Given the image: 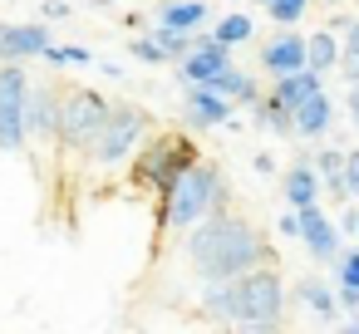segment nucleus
<instances>
[{"label":"nucleus","instance_id":"nucleus-1","mask_svg":"<svg viewBox=\"0 0 359 334\" xmlns=\"http://www.w3.org/2000/svg\"><path fill=\"white\" fill-rule=\"evenodd\" d=\"M182 256H187V270H192L197 280H231V275H246V270H256V265H266V260H280V256L271 251L266 231H261L251 216L231 211V207L202 216V221L182 236Z\"/></svg>","mask_w":359,"mask_h":334},{"label":"nucleus","instance_id":"nucleus-2","mask_svg":"<svg viewBox=\"0 0 359 334\" xmlns=\"http://www.w3.org/2000/svg\"><path fill=\"white\" fill-rule=\"evenodd\" d=\"M285 309H290V285L271 260L231 280H202L197 295V314L226 329H280Z\"/></svg>","mask_w":359,"mask_h":334},{"label":"nucleus","instance_id":"nucleus-3","mask_svg":"<svg viewBox=\"0 0 359 334\" xmlns=\"http://www.w3.org/2000/svg\"><path fill=\"white\" fill-rule=\"evenodd\" d=\"M231 207V182H226V167L212 162V158H197L163 202H153V216H158V241L163 236H187L202 216Z\"/></svg>","mask_w":359,"mask_h":334},{"label":"nucleus","instance_id":"nucleus-4","mask_svg":"<svg viewBox=\"0 0 359 334\" xmlns=\"http://www.w3.org/2000/svg\"><path fill=\"white\" fill-rule=\"evenodd\" d=\"M197 158H202V153H197V143H192V128H187V133H182V128L148 133V138L138 143V153L128 158V187H133L138 197L163 202V197L172 192V182H177Z\"/></svg>","mask_w":359,"mask_h":334},{"label":"nucleus","instance_id":"nucleus-5","mask_svg":"<svg viewBox=\"0 0 359 334\" xmlns=\"http://www.w3.org/2000/svg\"><path fill=\"white\" fill-rule=\"evenodd\" d=\"M153 133V113L143 109V104H109V118H104V128L94 133V143H89V162L94 167H104V172H118V167H128V158L138 153V143Z\"/></svg>","mask_w":359,"mask_h":334},{"label":"nucleus","instance_id":"nucleus-6","mask_svg":"<svg viewBox=\"0 0 359 334\" xmlns=\"http://www.w3.org/2000/svg\"><path fill=\"white\" fill-rule=\"evenodd\" d=\"M104 118H109V99L99 89H79V84L60 89V133H55V143L65 148V158H84L94 133L104 128Z\"/></svg>","mask_w":359,"mask_h":334},{"label":"nucleus","instance_id":"nucleus-7","mask_svg":"<svg viewBox=\"0 0 359 334\" xmlns=\"http://www.w3.org/2000/svg\"><path fill=\"white\" fill-rule=\"evenodd\" d=\"M25 99H30V69L25 60H0V153H25Z\"/></svg>","mask_w":359,"mask_h":334},{"label":"nucleus","instance_id":"nucleus-8","mask_svg":"<svg viewBox=\"0 0 359 334\" xmlns=\"http://www.w3.org/2000/svg\"><path fill=\"white\" fill-rule=\"evenodd\" d=\"M177 89H182L177 113H182V123H187L192 133H212V128H231V133H241L236 104H231L226 94H217V89H207V84H177Z\"/></svg>","mask_w":359,"mask_h":334},{"label":"nucleus","instance_id":"nucleus-9","mask_svg":"<svg viewBox=\"0 0 359 334\" xmlns=\"http://www.w3.org/2000/svg\"><path fill=\"white\" fill-rule=\"evenodd\" d=\"M295 211H300V241H305L310 260L334 265V260H339V251H344V231H339V221H334V216H330L320 202L295 207Z\"/></svg>","mask_w":359,"mask_h":334},{"label":"nucleus","instance_id":"nucleus-10","mask_svg":"<svg viewBox=\"0 0 359 334\" xmlns=\"http://www.w3.org/2000/svg\"><path fill=\"white\" fill-rule=\"evenodd\" d=\"M256 64H261V74H266V79H280V74L305 69V64H310V60H305V35H300V30H290V25H280L271 40H261Z\"/></svg>","mask_w":359,"mask_h":334},{"label":"nucleus","instance_id":"nucleus-11","mask_svg":"<svg viewBox=\"0 0 359 334\" xmlns=\"http://www.w3.org/2000/svg\"><path fill=\"white\" fill-rule=\"evenodd\" d=\"M25 133L35 143H55L60 133V84H35L30 79V99H25Z\"/></svg>","mask_w":359,"mask_h":334},{"label":"nucleus","instance_id":"nucleus-12","mask_svg":"<svg viewBox=\"0 0 359 334\" xmlns=\"http://www.w3.org/2000/svg\"><path fill=\"white\" fill-rule=\"evenodd\" d=\"M295 143H320V138H330L334 133V99H330V89H315L310 99H300L295 109Z\"/></svg>","mask_w":359,"mask_h":334},{"label":"nucleus","instance_id":"nucleus-13","mask_svg":"<svg viewBox=\"0 0 359 334\" xmlns=\"http://www.w3.org/2000/svg\"><path fill=\"white\" fill-rule=\"evenodd\" d=\"M290 305H295L300 314L320 319V324H334V319H339V295H334V285H325L320 275H300V280L290 285Z\"/></svg>","mask_w":359,"mask_h":334},{"label":"nucleus","instance_id":"nucleus-14","mask_svg":"<svg viewBox=\"0 0 359 334\" xmlns=\"http://www.w3.org/2000/svg\"><path fill=\"white\" fill-rule=\"evenodd\" d=\"M280 197H285V207L325 202V187H320V172H315V153H300V158L280 172Z\"/></svg>","mask_w":359,"mask_h":334},{"label":"nucleus","instance_id":"nucleus-15","mask_svg":"<svg viewBox=\"0 0 359 334\" xmlns=\"http://www.w3.org/2000/svg\"><path fill=\"white\" fill-rule=\"evenodd\" d=\"M50 45V25H0V60H40Z\"/></svg>","mask_w":359,"mask_h":334},{"label":"nucleus","instance_id":"nucleus-16","mask_svg":"<svg viewBox=\"0 0 359 334\" xmlns=\"http://www.w3.org/2000/svg\"><path fill=\"white\" fill-rule=\"evenodd\" d=\"M153 20L172 25V30H202V25H212V6L207 0H158Z\"/></svg>","mask_w":359,"mask_h":334},{"label":"nucleus","instance_id":"nucleus-17","mask_svg":"<svg viewBox=\"0 0 359 334\" xmlns=\"http://www.w3.org/2000/svg\"><path fill=\"white\" fill-rule=\"evenodd\" d=\"M251 123H256L261 133H271L276 143H295V113H290L285 104H276L271 94H261V99L251 104Z\"/></svg>","mask_w":359,"mask_h":334},{"label":"nucleus","instance_id":"nucleus-18","mask_svg":"<svg viewBox=\"0 0 359 334\" xmlns=\"http://www.w3.org/2000/svg\"><path fill=\"white\" fill-rule=\"evenodd\" d=\"M315 89H325V74L305 64V69H295V74H280V79H271V89H266V94H271L276 104L295 109V104H300V99H310Z\"/></svg>","mask_w":359,"mask_h":334},{"label":"nucleus","instance_id":"nucleus-19","mask_svg":"<svg viewBox=\"0 0 359 334\" xmlns=\"http://www.w3.org/2000/svg\"><path fill=\"white\" fill-rule=\"evenodd\" d=\"M315 172H320V187L330 202H349V182H344V148H320L315 153Z\"/></svg>","mask_w":359,"mask_h":334},{"label":"nucleus","instance_id":"nucleus-20","mask_svg":"<svg viewBox=\"0 0 359 334\" xmlns=\"http://www.w3.org/2000/svg\"><path fill=\"white\" fill-rule=\"evenodd\" d=\"M212 89H217V94H226V99H231V104H241V109H251V104L266 94V89H261V79H256L251 69H241V64H231Z\"/></svg>","mask_w":359,"mask_h":334},{"label":"nucleus","instance_id":"nucleus-21","mask_svg":"<svg viewBox=\"0 0 359 334\" xmlns=\"http://www.w3.org/2000/svg\"><path fill=\"white\" fill-rule=\"evenodd\" d=\"M305 60H310V69L334 74V69H339V35H334L330 25L315 30V35H305Z\"/></svg>","mask_w":359,"mask_h":334},{"label":"nucleus","instance_id":"nucleus-22","mask_svg":"<svg viewBox=\"0 0 359 334\" xmlns=\"http://www.w3.org/2000/svg\"><path fill=\"white\" fill-rule=\"evenodd\" d=\"M212 35H217L222 45H231V50H236V45H251V40H256V20H251L246 11H226V15L212 25Z\"/></svg>","mask_w":359,"mask_h":334},{"label":"nucleus","instance_id":"nucleus-23","mask_svg":"<svg viewBox=\"0 0 359 334\" xmlns=\"http://www.w3.org/2000/svg\"><path fill=\"white\" fill-rule=\"evenodd\" d=\"M40 60H45L50 69H89V64H94V50H89V45H50Z\"/></svg>","mask_w":359,"mask_h":334},{"label":"nucleus","instance_id":"nucleus-24","mask_svg":"<svg viewBox=\"0 0 359 334\" xmlns=\"http://www.w3.org/2000/svg\"><path fill=\"white\" fill-rule=\"evenodd\" d=\"M148 35H153V40L168 50V60L177 64V60L192 50V35H197V30H172V25H158V20H153V25H148Z\"/></svg>","mask_w":359,"mask_h":334},{"label":"nucleus","instance_id":"nucleus-25","mask_svg":"<svg viewBox=\"0 0 359 334\" xmlns=\"http://www.w3.org/2000/svg\"><path fill=\"white\" fill-rule=\"evenodd\" d=\"M128 55L138 60V64H148V69H172V60H168V50L153 40V35H133L128 40Z\"/></svg>","mask_w":359,"mask_h":334},{"label":"nucleus","instance_id":"nucleus-26","mask_svg":"<svg viewBox=\"0 0 359 334\" xmlns=\"http://www.w3.org/2000/svg\"><path fill=\"white\" fill-rule=\"evenodd\" d=\"M305 11H310V0H266V15H271L276 30H280V25H300Z\"/></svg>","mask_w":359,"mask_h":334},{"label":"nucleus","instance_id":"nucleus-27","mask_svg":"<svg viewBox=\"0 0 359 334\" xmlns=\"http://www.w3.org/2000/svg\"><path fill=\"white\" fill-rule=\"evenodd\" d=\"M334 280L359 285V246H354V251H339V260H334Z\"/></svg>","mask_w":359,"mask_h":334},{"label":"nucleus","instance_id":"nucleus-28","mask_svg":"<svg viewBox=\"0 0 359 334\" xmlns=\"http://www.w3.org/2000/svg\"><path fill=\"white\" fill-rule=\"evenodd\" d=\"M276 236H285V241H300V211H295V207H285V211L276 216Z\"/></svg>","mask_w":359,"mask_h":334},{"label":"nucleus","instance_id":"nucleus-29","mask_svg":"<svg viewBox=\"0 0 359 334\" xmlns=\"http://www.w3.org/2000/svg\"><path fill=\"white\" fill-rule=\"evenodd\" d=\"M344 182H349V197H359V143L344 148Z\"/></svg>","mask_w":359,"mask_h":334},{"label":"nucleus","instance_id":"nucleus-30","mask_svg":"<svg viewBox=\"0 0 359 334\" xmlns=\"http://www.w3.org/2000/svg\"><path fill=\"white\" fill-rule=\"evenodd\" d=\"M344 118H349V128L359 133V79L344 89Z\"/></svg>","mask_w":359,"mask_h":334},{"label":"nucleus","instance_id":"nucleus-31","mask_svg":"<svg viewBox=\"0 0 359 334\" xmlns=\"http://www.w3.org/2000/svg\"><path fill=\"white\" fill-rule=\"evenodd\" d=\"M334 295H339V309H359V285H349V280H334Z\"/></svg>","mask_w":359,"mask_h":334},{"label":"nucleus","instance_id":"nucleus-32","mask_svg":"<svg viewBox=\"0 0 359 334\" xmlns=\"http://www.w3.org/2000/svg\"><path fill=\"white\" fill-rule=\"evenodd\" d=\"M94 69H99V74H104V79H118V84H123V79H128V69H123V64H118V60H94Z\"/></svg>","mask_w":359,"mask_h":334},{"label":"nucleus","instance_id":"nucleus-33","mask_svg":"<svg viewBox=\"0 0 359 334\" xmlns=\"http://www.w3.org/2000/svg\"><path fill=\"white\" fill-rule=\"evenodd\" d=\"M251 167H256L261 177H276V153H256V158H251Z\"/></svg>","mask_w":359,"mask_h":334},{"label":"nucleus","instance_id":"nucleus-34","mask_svg":"<svg viewBox=\"0 0 359 334\" xmlns=\"http://www.w3.org/2000/svg\"><path fill=\"white\" fill-rule=\"evenodd\" d=\"M40 15H45V20H65V15H69V6H65V0H45Z\"/></svg>","mask_w":359,"mask_h":334},{"label":"nucleus","instance_id":"nucleus-35","mask_svg":"<svg viewBox=\"0 0 359 334\" xmlns=\"http://www.w3.org/2000/svg\"><path fill=\"white\" fill-rule=\"evenodd\" d=\"M334 324H339V329H349V334H359V309H344Z\"/></svg>","mask_w":359,"mask_h":334},{"label":"nucleus","instance_id":"nucleus-36","mask_svg":"<svg viewBox=\"0 0 359 334\" xmlns=\"http://www.w3.org/2000/svg\"><path fill=\"white\" fill-rule=\"evenodd\" d=\"M84 6H94V11H109V6H114V0H84Z\"/></svg>","mask_w":359,"mask_h":334},{"label":"nucleus","instance_id":"nucleus-37","mask_svg":"<svg viewBox=\"0 0 359 334\" xmlns=\"http://www.w3.org/2000/svg\"><path fill=\"white\" fill-rule=\"evenodd\" d=\"M325 6H344V0H325Z\"/></svg>","mask_w":359,"mask_h":334},{"label":"nucleus","instance_id":"nucleus-38","mask_svg":"<svg viewBox=\"0 0 359 334\" xmlns=\"http://www.w3.org/2000/svg\"><path fill=\"white\" fill-rule=\"evenodd\" d=\"M251 6H266V0H251Z\"/></svg>","mask_w":359,"mask_h":334},{"label":"nucleus","instance_id":"nucleus-39","mask_svg":"<svg viewBox=\"0 0 359 334\" xmlns=\"http://www.w3.org/2000/svg\"><path fill=\"white\" fill-rule=\"evenodd\" d=\"M354 6H359V0H354Z\"/></svg>","mask_w":359,"mask_h":334}]
</instances>
